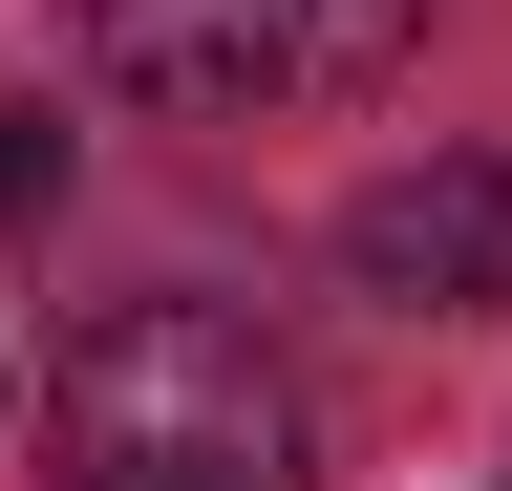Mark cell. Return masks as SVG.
Segmentation results:
<instances>
[{
	"mask_svg": "<svg viewBox=\"0 0 512 491\" xmlns=\"http://www.w3.org/2000/svg\"><path fill=\"white\" fill-rule=\"evenodd\" d=\"M64 491H299V385L235 299H128L64 363Z\"/></svg>",
	"mask_w": 512,
	"mask_h": 491,
	"instance_id": "obj_1",
	"label": "cell"
},
{
	"mask_svg": "<svg viewBox=\"0 0 512 491\" xmlns=\"http://www.w3.org/2000/svg\"><path fill=\"white\" fill-rule=\"evenodd\" d=\"M86 65L171 129H256V107H363L427 43V0H64Z\"/></svg>",
	"mask_w": 512,
	"mask_h": 491,
	"instance_id": "obj_2",
	"label": "cell"
},
{
	"mask_svg": "<svg viewBox=\"0 0 512 491\" xmlns=\"http://www.w3.org/2000/svg\"><path fill=\"white\" fill-rule=\"evenodd\" d=\"M342 278L384 299V321H491V299H512V150L384 171V193L342 214Z\"/></svg>",
	"mask_w": 512,
	"mask_h": 491,
	"instance_id": "obj_3",
	"label": "cell"
},
{
	"mask_svg": "<svg viewBox=\"0 0 512 491\" xmlns=\"http://www.w3.org/2000/svg\"><path fill=\"white\" fill-rule=\"evenodd\" d=\"M64 193V150H43V107H0V214H43Z\"/></svg>",
	"mask_w": 512,
	"mask_h": 491,
	"instance_id": "obj_4",
	"label": "cell"
}]
</instances>
